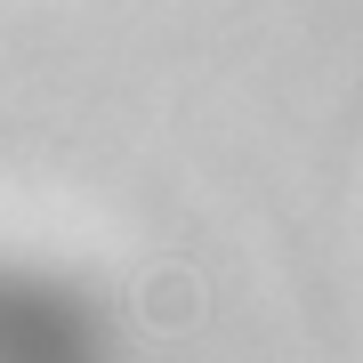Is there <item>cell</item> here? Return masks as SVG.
I'll return each instance as SVG.
<instances>
[{
  "label": "cell",
  "instance_id": "6da1fadb",
  "mask_svg": "<svg viewBox=\"0 0 363 363\" xmlns=\"http://www.w3.org/2000/svg\"><path fill=\"white\" fill-rule=\"evenodd\" d=\"M194 307H202V291H194V274H178V267H162L154 283H145V323H154V331H178V323H194Z\"/></svg>",
  "mask_w": 363,
  "mask_h": 363
}]
</instances>
